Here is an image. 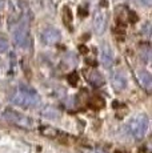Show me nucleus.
I'll return each mask as SVG.
<instances>
[{"label": "nucleus", "instance_id": "nucleus-7", "mask_svg": "<svg viewBox=\"0 0 152 153\" xmlns=\"http://www.w3.org/2000/svg\"><path fill=\"white\" fill-rule=\"evenodd\" d=\"M100 56H101V64H103L106 68H110L113 63V52H112V48H111L108 44H104L103 45Z\"/></svg>", "mask_w": 152, "mask_h": 153}, {"label": "nucleus", "instance_id": "nucleus-17", "mask_svg": "<svg viewBox=\"0 0 152 153\" xmlns=\"http://www.w3.org/2000/svg\"><path fill=\"white\" fill-rule=\"evenodd\" d=\"M143 59H144V63H148V61H150V51L145 49V51L143 52Z\"/></svg>", "mask_w": 152, "mask_h": 153}, {"label": "nucleus", "instance_id": "nucleus-16", "mask_svg": "<svg viewBox=\"0 0 152 153\" xmlns=\"http://www.w3.org/2000/svg\"><path fill=\"white\" fill-rule=\"evenodd\" d=\"M77 13H79V16L86 17V16H88V10L84 8V7H79L77 8Z\"/></svg>", "mask_w": 152, "mask_h": 153}, {"label": "nucleus", "instance_id": "nucleus-23", "mask_svg": "<svg viewBox=\"0 0 152 153\" xmlns=\"http://www.w3.org/2000/svg\"><path fill=\"white\" fill-rule=\"evenodd\" d=\"M100 4L103 5V7H107V5H108V3L106 1V0H101V1H100Z\"/></svg>", "mask_w": 152, "mask_h": 153}, {"label": "nucleus", "instance_id": "nucleus-2", "mask_svg": "<svg viewBox=\"0 0 152 153\" xmlns=\"http://www.w3.org/2000/svg\"><path fill=\"white\" fill-rule=\"evenodd\" d=\"M150 120L145 114H136L132 120L130 121V131L135 139H143L148 131Z\"/></svg>", "mask_w": 152, "mask_h": 153}, {"label": "nucleus", "instance_id": "nucleus-4", "mask_svg": "<svg viewBox=\"0 0 152 153\" xmlns=\"http://www.w3.org/2000/svg\"><path fill=\"white\" fill-rule=\"evenodd\" d=\"M15 44L20 48H27L30 45V32H28V22H22L20 25L13 32Z\"/></svg>", "mask_w": 152, "mask_h": 153}, {"label": "nucleus", "instance_id": "nucleus-10", "mask_svg": "<svg viewBox=\"0 0 152 153\" xmlns=\"http://www.w3.org/2000/svg\"><path fill=\"white\" fill-rule=\"evenodd\" d=\"M86 76H87V79H89V81H91V84L93 87H100L104 83L103 77H101V75L99 72H91L89 75L86 73Z\"/></svg>", "mask_w": 152, "mask_h": 153}, {"label": "nucleus", "instance_id": "nucleus-8", "mask_svg": "<svg viewBox=\"0 0 152 153\" xmlns=\"http://www.w3.org/2000/svg\"><path fill=\"white\" fill-rule=\"evenodd\" d=\"M127 77L123 72H115L112 76V85L116 91H124L127 88Z\"/></svg>", "mask_w": 152, "mask_h": 153}, {"label": "nucleus", "instance_id": "nucleus-9", "mask_svg": "<svg viewBox=\"0 0 152 153\" xmlns=\"http://www.w3.org/2000/svg\"><path fill=\"white\" fill-rule=\"evenodd\" d=\"M136 77L142 87H144L145 89H151L152 79H151L150 72H147V71H139V72L136 73Z\"/></svg>", "mask_w": 152, "mask_h": 153}, {"label": "nucleus", "instance_id": "nucleus-1", "mask_svg": "<svg viewBox=\"0 0 152 153\" xmlns=\"http://www.w3.org/2000/svg\"><path fill=\"white\" fill-rule=\"evenodd\" d=\"M13 104L20 105L24 108H35L40 104V97L36 91L32 89L28 85H20L19 89L12 96Z\"/></svg>", "mask_w": 152, "mask_h": 153}, {"label": "nucleus", "instance_id": "nucleus-22", "mask_svg": "<svg viewBox=\"0 0 152 153\" xmlns=\"http://www.w3.org/2000/svg\"><path fill=\"white\" fill-rule=\"evenodd\" d=\"M89 36H91V35H89V33H86V35H83V37H81V39H83V40L89 39Z\"/></svg>", "mask_w": 152, "mask_h": 153}, {"label": "nucleus", "instance_id": "nucleus-11", "mask_svg": "<svg viewBox=\"0 0 152 153\" xmlns=\"http://www.w3.org/2000/svg\"><path fill=\"white\" fill-rule=\"evenodd\" d=\"M43 116L47 117V119H51V120H56L60 117V112L56 111L55 108H51V107H47L45 109H43Z\"/></svg>", "mask_w": 152, "mask_h": 153}, {"label": "nucleus", "instance_id": "nucleus-26", "mask_svg": "<svg viewBox=\"0 0 152 153\" xmlns=\"http://www.w3.org/2000/svg\"><path fill=\"white\" fill-rule=\"evenodd\" d=\"M3 8V0H0V10Z\"/></svg>", "mask_w": 152, "mask_h": 153}, {"label": "nucleus", "instance_id": "nucleus-21", "mask_svg": "<svg viewBox=\"0 0 152 153\" xmlns=\"http://www.w3.org/2000/svg\"><path fill=\"white\" fill-rule=\"evenodd\" d=\"M115 32H116V33H121V35H124V28H116L115 29Z\"/></svg>", "mask_w": 152, "mask_h": 153}, {"label": "nucleus", "instance_id": "nucleus-3", "mask_svg": "<svg viewBox=\"0 0 152 153\" xmlns=\"http://www.w3.org/2000/svg\"><path fill=\"white\" fill-rule=\"evenodd\" d=\"M3 117H4L7 121L12 123L17 126H22V128H32L34 126V121L30 119V117L24 116V114L19 113L16 111L12 109H5L3 112Z\"/></svg>", "mask_w": 152, "mask_h": 153}, {"label": "nucleus", "instance_id": "nucleus-19", "mask_svg": "<svg viewBox=\"0 0 152 153\" xmlns=\"http://www.w3.org/2000/svg\"><path fill=\"white\" fill-rule=\"evenodd\" d=\"M87 64H89V65H92V67H96V65H98V63H96V61L95 60H88V59H87Z\"/></svg>", "mask_w": 152, "mask_h": 153}, {"label": "nucleus", "instance_id": "nucleus-5", "mask_svg": "<svg viewBox=\"0 0 152 153\" xmlns=\"http://www.w3.org/2000/svg\"><path fill=\"white\" fill-rule=\"evenodd\" d=\"M93 27L95 31L99 35H101L107 28V13L104 11H96L95 13V19H93Z\"/></svg>", "mask_w": 152, "mask_h": 153}, {"label": "nucleus", "instance_id": "nucleus-15", "mask_svg": "<svg viewBox=\"0 0 152 153\" xmlns=\"http://www.w3.org/2000/svg\"><path fill=\"white\" fill-rule=\"evenodd\" d=\"M128 20H130V23H136L137 20H139V16H137L133 11H131V12L128 13Z\"/></svg>", "mask_w": 152, "mask_h": 153}, {"label": "nucleus", "instance_id": "nucleus-18", "mask_svg": "<svg viewBox=\"0 0 152 153\" xmlns=\"http://www.w3.org/2000/svg\"><path fill=\"white\" fill-rule=\"evenodd\" d=\"M79 51H80V53H83V55H86V53H88V48H87L86 45H79Z\"/></svg>", "mask_w": 152, "mask_h": 153}, {"label": "nucleus", "instance_id": "nucleus-25", "mask_svg": "<svg viewBox=\"0 0 152 153\" xmlns=\"http://www.w3.org/2000/svg\"><path fill=\"white\" fill-rule=\"evenodd\" d=\"M92 153H106V152H103V151H100V149H96V151H93Z\"/></svg>", "mask_w": 152, "mask_h": 153}, {"label": "nucleus", "instance_id": "nucleus-14", "mask_svg": "<svg viewBox=\"0 0 152 153\" xmlns=\"http://www.w3.org/2000/svg\"><path fill=\"white\" fill-rule=\"evenodd\" d=\"M8 47H10V44H8L7 40H5L4 37H0V53L7 51Z\"/></svg>", "mask_w": 152, "mask_h": 153}, {"label": "nucleus", "instance_id": "nucleus-6", "mask_svg": "<svg viewBox=\"0 0 152 153\" xmlns=\"http://www.w3.org/2000/svg\"><path fill=\"white\" fill-rule=\"evenodd\" d=\"M42 37H43V42L47 43V44H57L59 40L61 39V35H60L59 29L49 27V28H47L43 31Z\"/></svg>", "mask_w": 152, "mask_h": 153}, {"label": "nucleus", "instance_id": "nucleus-24", "mask_svg": "<svg viewBox=\"0 0 152 153\" xmlns=\"http://www.w3.org/2000/svg\"><path fill=\"white\" fill-rule=\"evenodd\" d=\"M119 107V101H113V108H118Z\"/></svg>", "mask_w": 152, "mask_h": 153}, {"label": "nucleus", "instance_id": "nucleus-12", "mask_svg": "<svg viewBox=\"0 0 152 153\" xmlns=\"http://www.w3.org/2000/svg\"><path fill=\"white\" fill-rule=\"evenodd\" d=\"M63 17H64V23L66 25L69 27V31H72V25H71V22H72V12L68 7L64 8V12H63Z\"/></svg>", "mask_w": 152, "mask_h": 153}, {"label": "nucleus", "instance_id": "nucleus-13", "mask_svg": "<svg viewBox=\"0 0 152 153\" xmlns=\"http://www.w3.org/2000/svg\"><path fill=\"white\" fill-rule=\"evenodd\" d=\"M67 79H68V83L72 85V87H76L79 83V75L77 72H71L68 76H67Z\"/></svg>", "mask_w": 152, "mask_h": 153}, {"label": "nucleus", "instance_id": "nucleus-20", "mask_svg": "<svg viewBox=\"0 0 152 153\" xmlns=\"http://www.w3.org/2000/svg\"><path fill=\"white\" fill-rule=\"evenodd\" d=\"M139 3H142L143 5H151V0H139Z\"/></svg>", "mask_w": 152, "mask_h": 153}]
</instances>
